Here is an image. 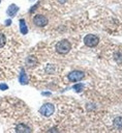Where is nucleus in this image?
Masks as SVG:
<instances>
[{"mask_svg":"<svg viewBox=\"0 0 122 133\" xmlns=\"http://www.w3.org/2000/svg\"><path fill=\"white\" fill-rule=\"evenodd\" d=\"M71 50V44L67 39H62L57 43L56 45V51L60 54H66Z\"/></svg>","mask_w":122,"mask_h":133,"instance_id":"nucleus-1","label":"nucleus"},{"mask_svg":"<svg viewBox=\"0 0 122 133\" xmlns=\"http://www.w3.org/2000/svg\"><path fill=\"white\" fill-rule=\"evenodd\" d=\"M55 111V106L52 103H47L43 104L40 109H39V113L43 116H51Z\"/></svg>","mask_w":122,"mask_h":133,"instance_id":"nucleus-2","label":"nucleus"},{"mask_svg":"<svg viewBox=\"0 0 122 133\" xmlns=\"http://www.w3.org/2000/svg\"><path fill=\"white\" fill-rule=\"evenodd\" d=\"M99 42L98 36L94 35V34H88L84 37V43L86 46L88 47H95Z\"/></svg>","mask_w":122,"mask_h":133,"instance_id":"nucleus-3","label":"nucleus"},{"mask_svg":"<svg viewBox=\"0 0 122 133\" xmlns=\"http://www.w3.org/2000/svg\"><path fill=\"white\" fill-rule=\"evenodd\" d=\"M85 77V74L84 72L82 71H72L68 74V79L71 81V82H77V81H80L82 80L83 78Z\"/></svg>","mask_w":122,"mask_h":133,"instance_id":"nucleus-4","label":"nucleus"},{"mask_svg":"<svg viewBox=\"0 0 122 133\" xmlns=\"http://www.w3.org/2000/svg\"><path fill=\"white\" fill-rule=\"evenodd\" d=\"M33 23L36 26L43 27V26H45L48 24V19L43 15H35L33 17Z\"/></svg>","mask_w":122,"mask_h":133,"instance_id":"nucleus-5","label":"nucleus"},{"mask_svg":"<svg viewBox=\"0 0 122 133\" xmlns=\"http://www.w3.org/2000/svg\"><path fill=\"white\" fill-rule=\"evenodd\" d=\"M18 10H19V7H18L16 4H11V5H9V7L7 8L6 12H7L8 16L12 17V16H14V15L18 12Z\"/></svg>","mask_w":122,"mask_h":133,"instance_id":"nucleus-6","label":"nucleus"},{"mask_svg":"<svg viewBox=\"0 0 122 133\" xmlns=\"http://www.w3.org/2000/svg\"><path fill=\"white\" fill-rule=\"evenodd\" d=\"M16 131L17 132H19V133H23V132H30L31 131V129L29 128V127H27L26 125H24V124H20V125H18L17 126V128H16Z\"/></svg>","mask_w":122,"mask_h":133,"instance_id":"nucleus-7","label":"nucleus"},{"mask_svg":"<svg viewBox=\"0 0 122 133\" xmlns=\"http://www.w3.org/2000/svg\"><path fill=\"white\" fill-rule=\"evenodd\" d=\"M20 30H21L22 34H27L28 33V28H27V25H26L24 19L20 20Z\"/></svg>","mask_w":122,"mask_h":133,"instance_id":"nucleus-8","label":"nucleus"},{"mask_svg":"<svg viewBox=\"0 0 122 133\" xmlns=\"http://www.w3.org/2000/svg\"><path fill=\"white\" fill-rule=\"evenodd\" d=\"M20 82H21V84H24V85L28 83V78H27V76H26L24 70H22V72H21V75H20Z\"/></svg>","mask_w":122,"mask_h":133,"instance_id":"nucleus-9","label":"nucleus"},{"mask_svg":"<svg viewBox=\"0 0 122 133\" xmlns=\"http://www.w3.org/2000/svg\"><path fill=\"white\" fill-rule=\"evenodd\" d=\"M114 125H115L116 127L121 128V127H122V116H118V117H116V118L114 119Z\"/></svg>","mask_w":122,"mask_h":133,"instance_id":"nucleus-10","label":"nucleus"},{"mask_svg":"<svg viewBox=\"0 0 122 133\" xmlns=\"http://www.w3.org/2000/svg\"><path fill=\"white\" fill-rule=\"evenodd\" d=\"M5 43H6V37H5V35H4L2 32H0V48H3V47L5 46Z\"/></svg>","mask_w":122,"mask_h":133,"instance_id":"nucleus-11","label":"nucleus"},{"mask_svg":"<svg viewBox=\"0 0 122 133\" xmlns=\"http://www.w3.org/2000/svg\"><path fill=\"white\" fill-rule=\"evenodd\" d=\"M83 87H84V84H83V83H79V84H75V85H73V86H72V88H73V89H74L77 92L82 91Z\"/></svg>","mask_w":122,"mask_h":133,"instance_id":"nucleus-12","label":"nucleus"},{"mask_svg":"<svg viewBox=\"0 0 122 133\" xmlns=\"http://www.w3.org/2000/svg\"><path fill=\"white\" fill-rule=\"evenodd\" d=\"M8 88V86L6 85V84H4V83H1L0 84V89L1 90H5V89H7Z\"/></svg>","mask_w":122,"mask_h":133,"instance_id":"nucleus-13","label":"nucleus"},{"mask_svg":"<svg viewBox=\"0 0 122 133\" xmlns=\"http://www.w3.org/2000/svg\"><path fill=\"white\" fill-rule=\"evenodd\" d=\"M37 5H38V4H36V5H34V6L32 7V9H30V12H33V11H34V10L36 9V6H37Z\"/></svg>","mask_w":122,"mask_h":133,"instance_id":"nucleus-14","label":"nucleus"},{"mask_svg":"<svg viewBox=\"0 0 122 133\" xmlns=\"http://www.w3.org/2000/svg\"><path fill=\"white\" fill-rule=\"evenodd\" d=\"M5 24H6L7 26L10 25V24H11V20H6V21H5Z\"/></svg>","mask_w":122,"mask_h":133,"instance_id":"nucleus-15","label":"nucleus"},{"mask_svg":"<svg viewBox=\"0 0 122 133\" xmlns=\"http://www.w3.org/2000/svg\"><path fill=\"white\" fill-rule=\"evenodd\" d=\"M66 1H67V0H58V2H59V3H61V4H63V3H65Z\"/></svg>","mask_w":122,"mask_h":133,"instance_id":"nucleus-16","label":"nucleus"},{"mask_svg":"<svg viewBox=\"0 0 122 133\" xmlns=\"http://www.w3.org/2000/svg\"><path fill=\"white\" fill-rule=\"evenodd\" d=\"M0 2H1V0H0Z\"/></svg>","mask_w":122,"mask_h":133,"instance_id":"nucleus-17","label":"nucleus"}]
</instances>
